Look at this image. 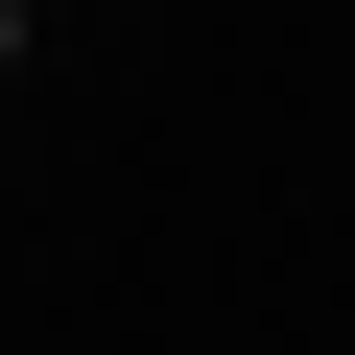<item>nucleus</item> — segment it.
Masks as SVG:
<instances>
[{
    "instance_id": "f257e3e1",
    "label": "nucleus",
    "mask_w": 355,
    "mask_h": 355,
    "mask_svg": "<svg viewBox=\"0 0 355 355\" xmlns=\"http://www.w3.org/2000/svg\"><path fill=\"white\" fill-rule=\"evenodd\" d=\"M0 71H24V0H0Z\"/></svg>"
}]
</instances>
